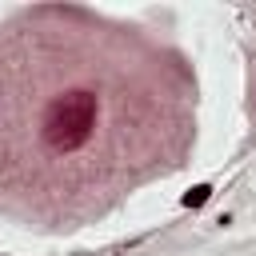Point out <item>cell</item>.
<instances>
[{"instance_id": "2", "label": "cell", "mask_w": 256, "mask_h": 256, "mask_svg": "<svg viewBox=\"0 0 256 256\" xmlns=\"http://www.w3.org/2000/svg\"><path fill=\"white\" fill-rule=\"evenodd\" d=\"M208 200H212V184H196L192 192H184V196H180V204H184V208H204Z\"/></svg>"}, {"instance_id": "1", "label": "cell", "mask_w": 256, "mask_h": 256, "mask_svg": "<svg viewBox=\"0 0 256 256\" xmlns=\"http://www.w3.org/2000/svg\"><path fill=\"white\" fill-rule=\"evenodd\" d=\"M96 112H100V100L96 92L88 88H76V92H64L48 104L44 120H40V136L52 152H76L92 140V128H96Z\"/></svg>"}]
</instances>
